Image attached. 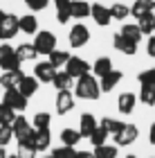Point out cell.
<instances>
[{
    "label": "cell",
    "instance_id": "cell-21",
    "mask_svg": "<svg viewBox=\"0 0 155 158\" xmlns=\"http://www.w3.org/2000/svg\"><path fill=\"white\" fill-rule=\"evenodd\" d=\"M155 9V0H135V5L130 7V16L142 18L144 14H151Z\"/></svg>",
    "mask_w": 155,
    "mask_h": 158
},
{
    "label": "cell",
    "instance_id": "cell-23",
    "mask_svg": "<svg viewBox=\"0 0 155 158\" xmlns=\"http://www.w3.org/2000/svg\"><path fill=\"white\" fill-rule=\"evenodd\" d=\"M119 32H122V34H124V36L128 39V41H133L135 45H137V43L144 39V34H142V30H139V25H135V23H126V25H124Z\"/></svg>",
    "mask_w": 155,
    "mask_h": 158
},
{
    "label": "cell",
    "instance_id": "cell-10",
    "mask_svg": "<svg viewBox=\"0 0 155 158\" xmlns=\"http://www.w3.org/2000/svg\"><path fill=\"white\" fill-rule=\"evenodd\" d=\"M90 16L95 18V23L99 25V27H108V25H110V20H112L110 9H108V7H103V5H99V2L90 5Z\"/></svg>",
    "mask_w": 155,
    "mask_h": 158
},
{
    "label": "cell",
    "instance_id": "cell-11",
    "mask_svg": "<svg viewBox=\"0 0 155 158\" xmlns=\"http://www.w3.org/2000/svg\"><path fill=\"white\" fill-rule=\"evenodd\" d=\"M56 75V68L52 66L50 61H41L36 63V68H34V77L38 79V81H45V84H52V79Z\"/></svg>",
    "mask_w": 155,
    "mask_h": 158
},
{
    "label": "cell",
    "instance_id": "cell-44",
    "mask_svg": "<svg viewBox=\"0 0 155 158\" xmlns=\"http://www.w3.org/2000/svg\"><path fill=\"white\" fill-rule=\"evenodd\" d=\"M74 158H95V154H90V152H76Z\"/></svg>",
    "mask_w": 155,
    "mask_h": 158
},
{
    "label": "cell",
    "instance_id": "cell-46",
    "mask_svg": "<svg viewBox=\"0 0 155 158\" xmlns=\"http://www.w3.org/2000/svg\"><path fill=\"white\" fill-rule=\"evenodd\" d=\"M2 18H5V11H2V9H0V20H2Z\"/></svg>",
    "mask_w": 155,
    "mask_h": 158
},
{
    "label": "cell",
    "instance_id": "cell-28",
    "mask_svg": "<svg viewBox=\"0 0 155 158\" xmlns=\"http://www.w3.org/2000/svg\"><path fill=\"white\" fill-rule=\"evenodd\" d=\"M137 25H139V30H142V34H153L155 32V16H153V11L144 14L142 18H137Z\"/></svg>",
    "mask_w": 155,
    "mask_h": 158
},
{
    "label": "cell",
    "instance_id": "cell-45",
    "mask_svg": "<svg viewBox=\"0 0 155 158\" xmlns=\"http://www.w3.org/2000/svg\"><path fill=\"white\" fill-rule=\"evenodd\" d=\"M0 158H7V152H5V147H0Z\"/></svg>",
    "mask_w": 155,
    "mask_h": 158
},
{
    "label": "cell",
    "instance_id": "cell-22",
    "mask_svg": "<svg viewBox=\"0 0 155 158\" xmlns=\"http://www.w3.org/2000/svg\"><path fill=\"white\" fill-rule=\"evenodd\" d=\"M110 70H115V68H112V61L108 59V56H99V59L92 63V73H95V77H99V79L106 77Z\"/></svg>",
    "mask_w": 155,
    "mask_h": 158
},
{
    "label": "cell",
    "instance_id": "cell-6",
    "mask_svg": "<svg viewBox=\"0 0 155 158\" xmlns=\"http://www.w3.org/2000/svg\"><path fill=\"white\" fill-rule=\"evenodd\" d=\"M2 104H7L11 111H25L27 109V97L18 88H11V90H5Z\"/></svg>",
    "mask_w": 155,
    "mask_h": 158
},
{
    "label": "cell",
    "instance_id": "cell-26",
    "mask_svg": "<svg viewBox=\"0 0 155 158\" xmlns=\"http://www.w3.org/2000/svg\"><path fill=\"white\" fill-rule=\"evenodd\" d=\"M52 84H54L59 90H70V86H72V77H70L65 70H56V75H54V79H52Z\"/></svg>",
    "mask_w": 155,
    "mask_h": 158
},
{
    "label": "cell",
    "instance_id": "cell-14",
    "mask_svg": "<svg viewBox=\"0 0 155 158\" xmlns=\"http://www.w3.org/2000/svg\"><path fill=\"white\" fill-rule=\"evenodd\" d=\"M97 127H99V124H97V120H95L92 113H83L81 120H79V133H81V138H90V133H92Z\"/></svg>",
    "mask_w": 155,
    "mask_h": 158
},
{
    "label": "cell",
    "instance_id": "cell-5",
    "mask_svg": "<svg viewBox=\"0 0 155 158\" xmlns=\"http://www.w3.org/2000/svg\"><path fill=\"white\" fill-rule=\"evenodd\" d=\"M65 73L72 77V79H79V77H83V75L90 73V63L83 61L81 56H70L68 63H65Z\"/></svg>",
    "mask_w": 155,
    "mask_h": 158
},
{
    "label": "cell",
    "instance_id": "cell-1",
    "mask_svg": "<svg viewBox=\"0 0 155 158\" xmlns=\"http://www.w3.org/2000/svg\"><path fill=\"white\" fill-rule=\"evenodd\" d=\"M101 95V88H99V81L97 77L92 75H83L76 79V86H74V97H81V99H99Z\"/></svg>",
    "mask_w": 155,
    "mask_h": 158
},
{
    "label": "cell",
    "instance_id": "cell-27",
    "mask_svg": "<svg viewBox=\"0 0 155 158\" xmlns=\"http://www.w3.org/2000/svg\"><path fill=\"white\" fill-rule=\"evenodd\" d=\"M61 140H63L65 147H74L76 142H81L79 129H63V131H61Z\"/></svg>",
    "mask_w": 155,
    "mask_h": 158
},
{
    "label": "cell",
    "instance_id": "cell-25",
    "mask_svg": "<svg viewBox=\"0 0 155 158\" xmlns=\"http://www.w3.org/2000/svg\"><path fill=\"white\" fill-rule=\"evenodd\" d=\"M70 11H72V18H86V16H90V2H86V0H72Z\"/></svg>",
    "mask_w": 155,
    "mask_h": 158
},
{
    "label": "cell",
    "instance_id": "cell-2",
    "mask_svg": "<svg viewBox=\"0 0 155 158\" xmlns=\"http://www.w3.org/2000/svg\"><path fill=\"white\" fill-rule=\"evenodd\" d=\"M0 68H2L5 73L20 70V59L16 56V50H14L9 43H2V45H0Z\"/></svg>",
    "mask_w": 155,
    "mask_h": 158
},
{
    "label": "cell",
    "instance_id": "cell-7",
    "mask_svg": "<svg viewBox=\"0 0 155 158\" xmlns=\"http://www.w3.org/2000/svg\"><path fill=\"white\" fill-rule=\"evenodd\" d=\"M18 18L14 14H5V18L0 20V41H9L18 34Z\"/></svg>",
    "mask_w": 155,
    "mask_h": 158
},
{
    "label": "cell",
    "instance_id": "cell-24",
    "mask_svg": "<svg viewBox=\"0 0 155 158\" xmlns=\"http://www.w3.org/2000/svg\"><path fill=\"white\" fill-rule=\"evenodd\" d=\"M14 50H16V56L20 59V63H23V61H34V59H36V54H38L36 50H34L32 43H20V45L14 48Z\"/></svg>",
    "mask_w": 155,
    "mask_h": 158
},
{
    "label": "cell",
    "instance_id": "cell-8",
    "mask_svg": "<svg viewBox=\"0 0 155 158\" xmlns=\"http://www.w3.org/2000/svg\"><path fill=\"white\" fill-rule=\"evenodd\" d=\"M68 41H70V45L72 48H83L86 43L90 41V30L86 25H74L72 30H70V36H68Z\"/></svg>",
    "mask_w": 155,
    "mask_h": 158
},
{
    "label": "cell",
    "instance_id": "cell-40",
    "mask_svg": "<svg viewBox=\"0 0 155 158\" xmlns=\"http://www.w3.org/2000/svg\"><path fill=\"white\" fill-rule=\"evenodd\" d=\"M54 158H74L76 156V152H74V147H56L54 149V154H52Z\"/></svg>",
    "mask_w": 155,
    "mask_h": 158
},
{
    "label": "cell",
    "instance_id": "cell-48",
    "mask_svg": "<svg viewBox=\"0 0 155 158\" xmlns=\"http://www.w3.org/2000/svg\"><path fill=\"white\" fill-rule=\"evenodd\" d=\"M126 158H137V156H126Z\"/></svg>",
    "mask_w": 155,
    "mask_h": 158
},
{
    "label": "cell",
    "instance_id": "cell-41",
    "mask_svg": "<svg viewBox=\"0 0 155 158\" xmlns=\"http://www.w3.org/2000/svg\"><path fill=\"white\" fill-rule=\"evenodd\" d=\"M25 5L29 7L32 11H41V9H45V7L50 5V0H25Z\"/></svg>",
    "mask_w": 155,
    "mask_h": 158
},
{
    "label": "cell",
    "instance_id": "cell-30",
    "mask_svg": "<svg viewBox=\"0 0 155 158\" xmlns=\"http://www.w3.org/2000/svg\"><path fill=\"white\" fill-rule=\"evenodd\" d=\"M68 59H70V52H65V50H54L50 54V63L54 68H63L68 63Z\"/></svg>",
    "mask_w": 155,
    "mask_h": 158
},
{
    "label": "cell",
    "instance_id": "cell-4",
    "mask_svg": "<svg viewBox=\"0 0 155 158\" xmlns=\"http://www.w3.org/2000/svg\"><path fill=\"white\" fill-rule=\"evenodd\" d=\"M137 135H139V131H137L135 124H124L115 135H112V138H115V145L117 147H126V145H133V142L137 140Z\"/></svg>",
    "mask_w": 155,
    "mask_h": 158
},
{
    "label": "cell",
    "instance_id": "cell-38",
    "mask_svg": "<svg viewBox=\"0 0 155 158\" xmlns=\"http://www.w3.org/2000/svg\"><path fill=\"white\" fill-rule=\"evenodd\" d=\"M137 79H139L142 86H155V68H149V70H144V73H139Z\"/></svg>",
    "mask_w": 155,
    "mask_h": 158
},
{
    "label": "cell",
    "instance_id": "cell-36",
    "mask_svg": "<svg viewBox=\"0 0 155 158\" xmlns=\"http://www.w3.org/2000/svg\"><path fill=\"white\" fill-rule=\"evenodd\" d=\"M34 129H50V122H52V115L50 113H36V115H34Z\"/></svg>",
    "mask_w": 155,
    "mask_h": 158
},
{
    "label": "cell",
    "instance_id": "cell-18",
    "mask_svg": "<svg viewBox=\"0 0 155 158\" xmlns=\"http://www.w3.org/2000/svg\"><path fill=\"white\" fill-rule=\"evenodd\" d=\"M18 30L23 34H36L38 32L36 16H34V14H25V16H20L18 18Z\"/></svg>",
    "mask_w": 155,
    "mask_h": 158
},
{
    "label": "cell",
    "instance_id": "cell-17",
    "mask_svg": "<svg viewBox=\"0 0 155 158\" xmlns=\"http://www.w3.org/2000/svg\"><path fill=\"white\" fill-rule=\"evenodd\" d=\"M34 131H36V129H34ZM50 142H52L50 129H38V131L34 133V147H36V152H45V149H50Z\"/></svg>",
    "mask_w": 155,
    "mask_h": 158
},
{
    "label": "cell",
    "instance_id": "cell-42",
    "mask_svg": "<svg viewBox=\"0 0 155 158\" xmlns=\"http://www.w3.org/2000/svg\"><path fill=\"white\" fill-rule=\"evenodd\" d=\"M146 50H149V56H153V59H155V34H151V39H149V45H146Z\"/></svg>",
    "mask_w": 155,
    "mask_h": 158
},
{
    "label": "cell",
    "instance_id": "cell-19",
    "mask_svg": "<svg viewBox=\"0 0 155 158\" xmlns=\"http://www.w3.org/2000/svg\"><path fill=\"white\" fill-rule=\"evenodd\" d=\"M135 102H137V97L133 95V93H122V95H119V102H117L119 113H124V115H130L133 109H135Z\"/></svg>",
    "mask_w": 155,
    "mask_h": 158
},
{
    "label": "cell",
    "instance_id": "cell-20",
    "mask_svg": "<svg viewBox=\"0 0 155 158\" xmlns=\"http://www.w3.org/2000/svg\"><path fill=\"white\" fill-rule=\"evenodd\" d=\"M18 90L23 93L27 99H29L32 95H36V90H38V79H36V77H27V75H25L23 79H20V84H18Z\"/></svg>",
    "mask_w": 155,
    "mask_h": 158
},
{
    "label": "cell",
    "instance_id": "cell-49",
    "mask_svg": "<svg viewBox=\"0 0 155 158\" xmlns=\"http://www.w3.org/2000/svg\"><path fill=\"white\" fill-rule=\"evenodd\" d=\"M43 158H54V156H43Z\"/></svg>",
    "mask_w": 155,
    "mask_h": 158
},
{
    "label": "cell",
    "instance_id": "cell-12",
    "mask_svg": "<svg viewBox=\"0 0 155 158\" xmlns=\"http://www.w3.org/2000/svg\"><path fill=\"white\" fill-rule=\"evenodd\" d=\"M23 70H9V73H2V77H0V88L5 90H11V88H18L20 79H23Z\"/></svg>",
    "mask_w": 155,
    "mask_h": 158
},
{
    "label": "cell",
    "instance_id": "cell-13",
    "mask_svg": "<svg viewBox=\"0 0 155 158\" xmlns=\"http://www.w3.org/2000/svg\"><path fill=\"white\" fill-rule=\"evenodd\" d=\"M112 43H115V48L119 50V52H124V54H128V56H133V54L137 52V45H135L133 41H128V39H126L122 32H117V34H115Z\"/></svg>",
    "mask_w": 155,
    "mask_h": 158
},
{
    "label": "cell",
    "instance_id": "cell-32",
    "mask_svg": "<svg viewBox=\"0 0 155 158\" xmlns=\"http://www.w3.org/2000/svg\"><path fill=\"white\" fill-rule=\"evenodd\" d=\"M27 129H32V124H29V120H27L25 115H16V118H14V122H11V131H14V135L23 133V131H27Z\"/></svg>",
    "mask_w": 155,
    "mask_h": 158
},
{
    "label": "cell",
    "instance_id": "cell-3",
    "mask_svg": "<svg viewBox=\"0 0 155 158\" xmlns=\"http://www.w3.org/2000/svg\"><path fill=\"white\" fill-rule=\"evenodd\" d=\"M34 50L38 54H47L50 56L54 50H56V36L52 32H36V39H34Z\"/></svg>",
    "mask_w": 155,
    "mask_h": 158
},
{
    "label": "cell",
    "instance_id": "cell-43",
    "mask_svg": "<svg viewBox=\"0 0 155 158\" xmlns=\"http://www.w3.org/2000/svg\"><path fill=\"white\" fill-rule=\"evenodd\" d=\"M149 140H151V145H155V122L151 124V131H149Z\"/></svg>",
    "mask_w": 155,
    "mask_h": 158
},
{
    "label": "cell",
    "instance_id": "cell-33",
    "mask_svg": "<svg viewBox=\"0 0 155 158\" xmlns=\"http://www.w3.org/2000/svg\"><path fill=\"white\" fill-rule=\"evenodd\" d=\"M110 16L112 18H117V20H126V16H130V7H126L122 2H117V5H112L110 7Z\"/></svg>",
    "mask_w": 155,
    "mask_h": 158
},
{
    "label": "cell",
    "instance_id": "cell-37",
    "mask_svg": "<svg viewBox=\"0 0 155 158\" xmlns=\"http://www.w3.org/2000/svg\"><path fill=\"white\" fill-rule=\"evenodd\" d=\"M101 127H103L108 133L115 135V133L119 131V129L124 127V122H119V120H115V118H103V120H101Z\"/></svg>",
    "mask_w": 155,
    "mask_h": 158
},
{
    "label": "cell",
    "instance_id": "cell-31",
    "mask_svg": "<svg viewBox=\"0 0 155 158\" xmlns=\"http://www.w3.org/2000/svg\"><path fill=\"white\" fill-rule=\"evenodd\" d=\"M95 158H117V145H101L95 147Z\"/></svg>",
    "mask_w": 155,
    "mask_h": 158
},
{
    "label": "cell",
    "instance_id": "cell-29",
    "mask_svg": "<svg viewBox=\"0 0 155 158\" xmlns=\"http://www.w3.org/2000/svg\"><path fill=\"white\" fill-rule=\"evenodd\" d=\"M108 135H110V133H108V131H106V129H103V127L99 124V127H97V129H95L92 133H90V138H88V140L92 142L95 147H101V145H106V140H108Z\"/></svg>",
    "mask_w": 155,
    "mask_h": 158
},
{
    "label": "cell",
    "instance_id": "cell-35",
    "mask_svg": "<svg viewBox=\"0 0 155 158\" xmlns=\"http://www.w3.org/2000/svg\"><path fill=\"white\" fill-rule=\"evenodd\" d=\"M14 118H16V111H11L7 104H0V124H5V127H11Z\"/></svg>",
    "mask_w": 155,
    "mask_h": 158
},
{
    "label": "cell",
    "instance_id": "cell-16",
    "mask_svg": "<svg viewBox=\"0 0 155 158\" xmlns=\"http://www.w3.org/2000/svg\"><path fill=\"white\" fill-rule=\"evenodd\" d=\"M122 77H124V75L119 73V70H110L106 77H101V79H99V88H101V93H110L119 81H122Z\"/></svg>",
    "mask_w": 155,
    "mask_h": 158
},
{
    "label": "cell",
    "instance_id": "cell-39",
    "mask_svg": "<svg viewBox=\"0 0 155 158\" xmlns=\"http://www.w3.org/2000/svg\"><path fill=\"white\" fill-rule=\"evenodd\" d=\"M14 138V131H11V127H5V124H0V147H7L11 142Z\"/></svg>",
    "mask_w": 155,
    "mask_h": 158
},
{
    "label": "cell",
    "instance_id": "cell-15",
    "mask_svg": "<svg viewBox=\"0 0 155 158\" xmlns=\"http://www.w3.org/2000/svg\"><path fill=\"white\" fill-rule=\"evenodd\" d=\"M70 5H72V0H54V7H56V18H59V23H61V25H68V23H70V18H72Z\"/></svg>",
    "mask_w": 155,
    "mask_h": 158
},
{
    "label": "cell",
    "instance_id": "cell-34",
    "mask_svg": "<svg viewBox=\"0 0 155 158\" xmlns=\"http://www.w3.org/2000/svg\"><path fill=\"white\" fill-rule=\"evenodd\" d=\"M139 99H142L146 106H153L155 104V86H142V90H139Z\"/></svg>",
    "mask_w": 155,
    "mask_h": 158
},
{
    "label": "cell",
    "instance_id": "cell-47",
    "mask_svg": "<svg viewBox=\"0 0 155 158\" xmlns=\"http://www.w3.org/2000/svg\"><path fill=\"white\" fill-rule=\"evenodd\" d=\"M7 158H18V154H14V156H9V154H7Z\"/></svg>",
    "mask_w": 155,
    "mask_h": 158
},
{
    "label": "cell",
    "instance_id": "cell-9",
    "mask_svg": "<svg viewBox=\"0 0 155 158\" xmlns=\"http://www.w3.org/2000/svg\"><path fill=\"white\" fill-rule=\"evenodd\" d=\"M54 104H56V113H59V115L70 113V111L74 109V95H72V90H59Z\"/></svg>",
    "mask_w": 155,
    "mask_h": 158
}]
</instances>
